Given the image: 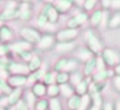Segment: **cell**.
Wrapping results in <instances>:
<instances>
[{
	"instance_id": "6da1fadb",
	"label": "cell",
	"mask_w": 120,
	"mask_h": 110,
	"mask_svg": "<svg viewBox=\"0 0 120 110\" xmlns=\"http://www.w3.org/2000/svg\"><path fill=\"white\" fill-rule=\"evenodd\" d=\"M86 37V45H87V49L91 52L94 56H99V54L102 53V43H100V40L98 39V36L95 33L92 32V31H87L85 35Z\"/></svg>"
},
{
	"instance_id": "7a4b0ae2",
	"label": "cell",
	"mask_w": 120,
	"mask_h": 110,
	"mask_svg": "<svg viewBox=\"0 0 120 110\" xmlns=\"http://www.w3.org/2000/svg\"><path fill=\"white\" fill-rule=\"evenodd\" d=\"M41 33L40 31L32 28V27H24V28L20 29V37L24 40L25 43L30 44V45H37L38 41L41 40Z\"/></svg>"
},
{
	"instance_id": "3957f363",
	"label": "cell",
	"mask_w": 120,
	"mask_h": 110,
	"mask_svg": "<svg viewBox=\"0 0 120 110\" xmlns=\"http://www.w3.org/2000/svg\"><path fill=\"white\" fill-rule=\"evenodd\" d=\"M100 57L103 58L106 66L109 68H115L116 65L120 64V53L116 52L115 49H111V48H106V49L102 50Z\"/></svg>"
},
{
	"instance_id": "277c9868",
	"label": "cell",
	"mask_w": 120,
	"mask_h": 110,
	"mask_svg": "<svg viewBox=\"0 0 120 110\" xmlns=\"http://www.w3.org/2000/svg\"><path fill=\"white\" fill-rule=\"evenodd\" d=\"M78 36H79V31L78 29L65 28L62 31H58L54 37H56L57 43H71V41H75V39Z\"/></svg>"
},
{
	"instance_id": "5b68a950",
	"label": "cell",
	"mask_w": 120,
	"mask_h": 110,
	"mask_svg": "<svg viewBox=\"0 0 120 110\" xmlns=\"http://www.w3.org/2000/svg\"><path fill=\"white\" fill-rule=\"evenodd\" d=\"M41 13H42L44 16H46L48 21L52 23V24H57V23H58V20H60V13L57 12V9L53 7V4H52V3L44 4Z\"/></svg>"
},
{
	"instance_id": "8992f818",
	"label": "cell",
	"mask_w": 120,
	"mask_h": 110,
	"mask_svg": "<svg viewBox=\"0 0 120 110\" xmlns=\"http://www.w3.org/2000/svg\"><path fill=\"white\" fill-rule=\"evenodd\" d=\"M8 73L12 76H26L29 74V69L28 65L25 62H16V61H12L11 66L8 69Z\"/></svg>"
},
{
	"instance_id": "52a82bcc",
	"label": "cell",
	"mask_w": 120,
	"mask_h": 110,
	"mask_svg": "<svg viewBox=\"0 0 120 110\" xmlns=\"http://www.w3.org/2000/svg\"><path fill=\"white\" fill-rule=\"evenodd\" d=\"M54 41H56V37L54 35H49V33H45V35L41 36V40L37 44V49L40 52H45V50H49L52 46L54 45Z\"/></svg>"
},
{
	"instance_id": "ba28073f",
	"label": "cell",
	"mask_w": 120,
	"mask_h": 110,
	"mask_svg": "<svg viewBox=\"0 0 120 110\" xmlns=\"http://www.w3.org/2000/svg\"><path fill=\"white\" fill-rule=\"evenodd\" d=\"M9 52L16 54H20L22 52H28V50H32V45L28 43H25L24 40H20V41H15V43L9 44Z\"/></svg>"
},
{
	"instance_id": "9c48e42d",
	"label": "cell",
	"mask_w": 120,
	"mask_h": 110,
	"mask_svg": "<svg viewBox=\"0 0 120 110\" xmlns=\"http://www.w3.org/2000/svg\"><path fill=\"white\" fill-rule=\"evenodd\" d=\"M52 4L57 9V12L61 15V13H67L70 11L73 8V5H74V1H71V0H56Z\"/></svg>"
},
{
	"instance_id": "30bf717a",
	"label": "cell",
	"mask_w": 120,
	"mask_h": 110,
	"mask_svg": "<svg viewBox=\"0 0 120 110\" xmlns=\"http://www.w3.org/2000/svg\"><path fill=\"white\" fill-rule=\"evenodd\" d=\"M8 85L11 86V89H21L22 86L26 85V77L25 76H12L7 78Z\"/></svg>"
},
{
	"instance_id": "8fae6325",
	"label": "cell",
	"mask_w": 120,
	"mask_h": 110,
	"mask_svg": "<svg viewBox=\"0 0 120 110\" xmlns=\"http://www.w3.org/2000/svg\"><path fill=\"white\" fill-rule=\"evenodd\" d=\"M19 15H20V8H15V9H8V8H4L3 11L0 12V21H11L15 19H19Z\"/></svg>"
},
{
	"instance_id": "7c38bea8",
	"label": "cell",
	"mask_w": 120,
	"mask_h": 110,
	"mask_svg": "<svg viewBox=\"0 0 120 110\" xmlns=\"http://www.w3.org/2000/svg\"><path fill=\"white\" fill-rule=\"evenodd\" d=\"M92 57H95V56H94V54H92L87 48H78L77 52H75V57H74V58L78 61V62L81 61V62L85 64V62H87V61L91 60Z\"/></svg>"
},
{
	"instance_id": "4fadbf2b",
	"label": "cell",
	"mask_w": 120,
	"mask_h": 110,
	"mask_svg": "<svg viewBox=\"0 0 120 110\" xmlns=\"http://www.w3.org/2000/svg\"><path fill=\"white\" fill-rule=\"evenodd\" d=\"M13 39V31L11 29V27L8 25H1L0 27V43L1 44H7Z\"/></svg>"
},
{
	"instance_id": "5bb4252c",
	"label": "cell",
	"mask_w": 120,
	"mask_h": 110,
	"mask_svg": "<svg viewBox=\"0 0 120 110\" xmlns=\"http://www.w3.org/2000/svg\"><path fill=\"white\" fill-rule=\"evenodd\" d=\"M96 70V56L92 57L90 61L85 62L83 64V72H82V74L85 76V77H91Z\"/></svg>"
},
{
	"instance_id": "9a60e30c",
	"label": "cell",
	"mask_w": 120,
	"mask_h": 110,
	"mask_svg": "<svg viewBox=\"0 0 120 110\" xmlns=\"http://www.w3.org/2000/svg\"><path fill=\"white\" fill-rule=\"evenodd\" d=\"M30 92L34 94V97L37 99L45 98V96H46V85L44 84V82H36L34 85H32Z\"/></svg>"
},
{
	"instance_id": "2e32d148",
	"label": "cell",
	"mask_w": 120,
	"mask_h": 110,
	"mask_svg": "<svg viewBox=\"0 0 120 110\" xmlns=\"http://www.w3.org/2000/svg\"><path fill=\"white\" fill-rule=\"evenodd\" d=\"M102 16H103V9H94L92 11V13L88 16V21H90L92 28H99L100 21H102Z\"/></svg>"
},
{
	"instance_id": "e0dca14e",
	"label": "cell",
	"mask_w": 120,
	"mask_h": 110,
	"mask_svg": "<svg viewBox=\"0 0 120 110\" xmlns=\"http://www.w3.org/2000/svg\"><path fill=\"white\" fill-rule=\"evenodd\" d=\"M22 89H12V92L9 93V96H7L8 98V105L11 107H13L16 103L22 98Z\"/></svg>"
},
{
	"instance_id": "ac0fdd59",
	"label": "cell",
	"mask_w": 120,
	"mask_h": 110,
	"mask_svg": "<svg viewBox=\"0 0 120 110\" xmlns=\"http://www.w3.org/2000/svg\"><path fill=\"white\" fill-rule=\"evenodd\" d=\"M77 48V44L75 41H71V43H57L56 44V50L58 53H69V52H73Z\"/></svg>"
},
{
	"instance_id": "d6986e66",
	"label": "cell",
	"mask_w": 120,
	"mask_h": 110,
	"mask_svg": "<svg viewBox=\"0 0 120 110\" xmlns=\"http://www.w3.org/2000/svg\"><path fill=\"white\" fill-rule=\"evenodd\" d=\"M90 84H91V77H86V80L83 78V81H82L78 86H75V89H74V90H75V94H78L79 97L87 94Z\"/></svg>"
},
{
	"instance_id": "ffe728a7",
	"label": "cell",
	"mask_w": 120,
	"mask_h": 110,
	"mask_svg": "<svg viewBox=\"0 0 120 110\" xmlns=\"http://www.w3.org/2000/svg\"><path fill=\"white\" fill-rule=\"evenodd\" d=\"M22 96H24L22 101H24V102L26 103V106H28L30 110H34V105H36V102H37V98H36L34 94H33V93L30 92V89L25 90V92L22 93Z\"/></svg>"
},
{
	"instance_id": "44dd1931",
	"label": "cell",
	"mask_w": 120,
	"mask_h": 110,
	"mask_svg": "<svg viewBox=\"0 0 120 110\" xmlns=\"http://www.w3.org/2000/svg\"><path fill=\"white\" fill-rule=\"evenodd\" d=\"M28 69H29V73H34V72H37L41 68V65H42V60H41V57L38 56V54H36L32 57V60L29 61L28 64Z\"/></svg>"
},
{
	"instance_id": "7402d4cb",
	"label": "cell",
	"mask_w": 120,
	"mask_h": 110,
	"mask_svg": "<svg viewBox=\"0 0 120 110\" xmlns=\"http://www.w3.org/2000/svg\"><path fill=\"white\" fill-rule=\"evenodd\" d=\"M107 88V82H91L88 86V94H102Z\"/></svg>"
},
{
	"instance_id": "603a6c76",
	"label": "cell",
	"mask_w": 120,
	"mask_h": 110,
	"mask_svg": "<svg viewBox=\"0 0 120 110\" xmlns=\"http://www.w3.org/2000/svg\"><path fill=\"white\" fill-rule=\"evenodd\" d=\"M60 86V96H62L64 98H70L71 96L75 94L74 88L70 85V84H64V85H58Z\"/></svg>"
},
{
	"instance_id": "cb8c5ba5",
	"label": "cell",
	"mask_w": 120,
	"mask_h": 110,
	"mask_svg": "<svg viewBox=\"0 0 120 110\" xmlns=\"http://www.w3.org/2000/svg\"><path fill=\"white\" fill-rule=\"evenodd\" d=\"M91 96V106L88 107V110H102L103 106V99L100 94H90Z\"/></svg>"
},
{
	"instance_id": "d4e9b609",
	"label": "cell",
	"mask_w": 120,
	"mask_h": 110,
	"mask_svg": "<svg viewBox=\"0 0 120 110\" xmlns=\"http://www.w3.org/2000/svg\"><path fill=\"white\" fill-rule=\"evenodd\" d=\"M108 70H100V72H95L91 76V82H106L108 78Z\"/></svg>"
},
{
	"instance_id": "484cf974",
	"label": "cell",
	"mask_w": 120,
	"mask_h": 110,
	"mask_svg": "<svg viewBox=\"0 0 120 110\" xmlns=\"http://www.w3.org/2000/svg\"><path fill=\"white\" fill-rule=\"evenodd\" d=\"M82 81H83V74H82V72H74V73H70L69 84H70L74 89H75V86H78Z\"/></svg>"
},
{
	"instance_id": "4316f807",
	"label": "cell",
	"mask_w": 120,
	"mask_h": 110,
	"mask_svg": "<svg viewBox=\"0 0 120 110\" xmlns=\"http://www.w3.org/2000/svg\"><path fill=\"white\" fill-rule=\"evenodd\" d=\"M108 28L109 29H117V28H120V12H115L113 15L109 16Z\"/></svg>"
},
{
	"instance_id": "83f0119b",
	"label": "cell",
	"mask_w": 120,
	"mask_h": 110,
	"mask_svg": "<svg viewBox=\"0 0 120 110\" xmlns=\"http://www.w3.org/2000/svg\"><path fill=\"white\" fill-rule=\"evenodd\" d=\"M79 103H81V97L78 96V94H74V96H71L70 98L67 99V109L69 110H78Z\"/></svg>"
},
{
	"instance_id": "f1b7e54d",
	"label": "cell",
	"mask_w": 120,
	"mask_h": 110,
	"mask_svg": "<svg viewBox=\"0 0 120 110\" xmlns=\"http://www.w3.org/2000/svg\"><path fill=\"white\" fill-rule=\"evenodd\" d=\"M78 66H79V62H78L75 58H67V64L66 66H65L64 72H66V73H74V72H77Z\"/></svg>"
},
{
	"instance_id": "f546056e",
	"label": "cell",
	"mask_w": 120,
	"mask_h": 110,
	"mask_svg": "<svg viewBox=\"0 0 120 110\" xmlns=\"http://www.w3.org/2000/svg\"><path fill=\"white\" fill-rule=\"evenodd\" d=\"M46 96L49 98H58V96H60V86L57 84L46 86Z\"/></svg>"
},
{
	"instance_id": "4dcf8cb0",
	"label": "cell",
	"mask_w": 120,
	"mask_h": 110,
	"mask_svg": "<svg viewBox=\"0 0 120 110\" xmlns=\"http://www.w3.org/2000/svg\"><path fill=\"white\" fill-rule=\"evenodd\" d=\"M91 96L90 94H85V96L81 97V103H79V107L78 110H88V107L91 106Z\"/></svg>"
},
{
	"instance_id": "1f68e13d",
	"label": "cell",
	"mask_w": 120,
	"mask_h": 110,
	"mask_svg": "<svg viewBox=\"0 0 120 110\" xmlns=\"http://www.w3.org/2000/svg\"><path fill=\"white\" fill-rule=\"evenodd\" d=\"M56 76H57V73L54 70H50V72H48L45 74V77L42 78V81L41 82H44L46 86H49V85H54L56 84Z\"/></svg>"
},
{
	"instance_id": "d6a6232c",
	"label": "cell",
	"mask_w": 120,
	"mask_h": 110,
	"mask_svg": "<svg viewBox=\"0 0 120 110\" xmlns=\"http://www.w3.org/2000/svg\"><path fill=\"white\" fill-rule=\"evenodd\" d=\"M69 78H70V74H69V73H66V72L57 73V76H56V84H57V85L69 84Z\"/></svg>"
},
{
	"instance_id": "836d02e7",
	"label": "cell",
	"mask_w": 120,
	"mask_h": 110,
	"mask_svg": "<svg viewBox=\"0 0 120 110\" xmlns=\"http://www.w3.org/2000/svg\"><path fill=\"white\" fill-rule=\"evenodd\" d=\"M73 17L75 19V21H77V24L81 27V25L86 24V23L88 21V13H86L85 11H81V12H78L75 16H73Z\"/></svg>"
},
{
	"instance_id": "e575fe53",
	"label": "cell",
	"mask_w": 120,
	"mask_h": 110,
	"mask_svg": "<svg viewBox=\"0 0 120 110\" xmlns=\"http://www.w3.org/2000/svg\"><path fill=\"white\" fill-rule=\"evenodd\" d=\"M66 64H67V58H66V57H62V58H60V60H57L56 64H54V66H53L54 72H56V73H61V72H64Z\"/></svg>"
},
{
	"instance_id": "d590c367",
	"label": "cell",
	"mask_w": 120,
	"mask_h": 110,
	"mask_svg": "<svg viewBox=\"0 0 120 110\" xmlns=\"http://www.w3.org/2000/svg\"><path fill=\"white\" fill-rule=\"evenodd\" d=\"M12 92L11 86L8 85L7 80H1L0 78V93H1V96H9V93Z\"/></svg>"
},
{
	"instance_id": "8d00e7d4",
	"label": "cell",
	"mask_w": 120,
	"mask_h": 110,
	"mask_svg": "<svg viewBox=\"0 0 120 110\" xmlns=\"http://www.w3.org/2000/svg\"><path fill=\"white\" fill-rule=\"evenodd\" d=\"M49 109V99L41 98L37 99V102L34 105V110H48Z\"/></svg>"
},
{
	"instance_id": "74e56055",
	"label": "cell",
	"mask_w": 120,
	"mask_h": 110,
	"mask_svg": "<svg viewBox=\"0 0 120 110\" xmlns=\"http://www.w3.org/2000/svg\"><path fill=\"white\" fill-rule=\"evenodd\" d=\"M95 7H96V0H85L83 1V5H82V8L85 9L86 13L90 11H94Z\"/></svg>"
},
{
	"instance_id": "f35d334b",
	"label": "cell",
	"mask_w": 120,
	"mask_h": 110,
	"mask_svg": "<svg viewBox=\"0 0 120 110\" xmlns=\"http://www.w3.org/2000/svg\"><path fill=\"white\" fill-rule=\"evenodd\" d=\"M109 11H103V16H102V21L99 25V29H106L108 28V21H109Z\"/></svg>"
},
{
	"instance_id": "ab89813d",
	"label": "cell",
	"mask_w": 120,
	"mask_h": 110,
	"mask_svg": "<svg viewBox=\"0 0 120 110\" xmlns=\"http://www.w3.org/2000/svg\"><path fill=\"white\" fill-rule=\"evenodd\" d=\"M33 16V12L32 9L29 8V9H24V11H20V15H19V19L20 20H22V21H28V20H30Z\"/></svg>"
},
{
	"instance_id": "60d3db41",
	"label": "cell",
	"mask_w": 120,
	"mask_h": 110,
	"mask_svg": "<svg viewBox=\"0 0 120 110\" xmlns=\"http://www.w3.org/2000/svg\"><path fill=\"white\" fill-rule=\"evenodd\" d=\"M49 110H62V105H61L58 98H49Z\"/></svg>"
},
{
	"instance_id": "b9f144b4",
	"label": "cell",
	"mask_w": 120,
	"mask_h": 110,
	"mask_svg": "<svg viewBox=\"0 0 120 110\" xmlns=\"http://www.w3.org/2000/svg\"><path fill=\"white\" fill-rule=\"evenodd\" d=\"M11 64H12V60H9L8 57H1V58H0V70H7L8 72Z\"/></svg>"
},
{
	"instance_id": "7bdbcfd3",
	"label": "cell",
	"mask_w": 120,
	"mask_h": 110,
	"mask_svg": "<svg viewBox=\"0 0 120 110\" xmlns=\"http://www.w3.org/2000/svg\"><path fill=\"white\" fill-rule=\"evenodd\" d=\"M34 56V53H33V50H28V52H22V53L19 54V57L21 58V60H24L26 64H28L29 61L32 60V57Z\"/></svg>"
},
{
	"instance_id": "ee69618b",
	"label": "cell",
	"mask_w": 120,
	"mask_h": 110,
	"mask_svg": "<svg viewBox=\"0 0 120 110\" xmlns=\"http://www.w3.org/2000/svg\"><path fill=\"white\" fill-rule=\"evenodd\" d=\"M100 70H106V64H104L103 58L99 54V56H96V70L95 72H100Z\"/></svg>"
},
{
	"instance_id": "f6af8a7d",
	"label": "cell",
	"mask_w": 120,
	"mask_h": 110,
	"mask_svg": "<svg viewBox=\"0 0 120 110\" xmlns=\"http://www.w3.org/2000/svg\"><path fill=\"white\" fill-rule=\"evenodd\" d=\"M48 23H49V21H48L46 16H44L42 13H40L38 17H37V27H38V28H44Z\"/></svg>"
},
{
	"instance_id": "bcb514c9",
	"label": "cell",
	"mask_w": 120,
	"mask_h": 110,
	"mask_svg": "<svg viewBox=\"0 0 120 110\" xmlns=\"http://www.w3.org/2000/svg\"><path fill=\"white\" fill-rule=\"evenodd\" d=\"M8 53H11V52H9L8 44H1L0 43V58H1V57H7Z\"/></svg>"
},
{
	"instance_id": "7dc6e473",
	"label": "cell",
	"mask_w": 120,
	"mask_h": 110,
	"mask_svg": "<svg viewBox=\"0 0 120 110\" xmlns=\"http://www.w3.org/2000/svg\"><path fill=\"white\" fill-rule=\"evenodd\" d=\"M42 29H45L46 32L49 33V35H53V32H56V31H57V24H52V23H48V24H46Z\"/></svg>"
},
{
	"instance_id": "c3c4849f",
	"label": "cell",
	"mask_w": 120,
	"mask_h": 110,
	"mask_svg": "<svg viewBox=\"0 0 120 110\" xmlns=\"http://www.w3.org/2000/svg\"><path fill=\"white\" fill-rule=\"evenodd\" d=\"M13 107H15V110H30L28 106H26V103H25L24 101H22V98L20 99V101H19V102L16 103V105H15Z\"/></svg>"
},
{
	"instance_id": "681fc988",
	"label": "cell",
	"mask_w": 120,
	"mask_h": 110,
	"mask_svg": "<svg viewBox=\"0 0 120 110\" xmlns=\"http://www.w3.org/2000/svg\"><path fill=\"white\" fill-rule=\"evenodd\" d=\"M112 85L115 88V90L120 92V76H113L112 77Z\"/></svg>"
},
{
	"instance_id": "f907efd6",
	"label": "cell",
	"mask_w": 120,
	"mask_h": 110,
	"mask_svg": "<svg viewBox=\"0 0 120 110\" xmlns=\"http://www.w3.org/2000/svg\"><path fill=\"white\" fill-rule=\"evenodd\" d=\"M111 9L115 12H120V0H112L111 1Z\"/></svg>"
},
{
	"instance_id": "816d5d0a",
	"label": "cell",
	"mask_w": 120,
	"mask_h": 110,
	"mask_svg": "<svg viewBox=\"0 0 120 110\" xmlns=\"http://www.w3.org/2000/svg\"><path fill=\"white\" fill-rule=\"evenodd\" d=\"M102 110H113V103L112 102H104L102 106Z\"/></svg>"
},
{
	"instance_id": "f5cc1de1",
	"label": "cell",
	"mask_w": 120,
	"mask_h": 110,
	"mask_svg": "<svg viewBox=\"0 0 120 110\" xmlns=\"http://www.w3.org/2000/svg\"><path fill=\"white\" fill-rule=\"evenodd\" d=\"M102 7H103V11H108L109 8H111V1H109V0L102 1Z\"/></svg>"
},
{
	"instance_id": "db71d44e",
	"label": "cell",
	"mask_w": 120,
	"mask_h": 110,
	"mask_svg": "<svg viewBox=\"0 0 120 110\" xmlns=\"http://www.w3.org/2000/svg\"><path fill=\"white\" fill-rule=\"evenodd\" d=\"M112 70H113V73H115V76H120V64L116 65V66L113 68Z\"/></svg>"
},
{
	"instance_id": "11a10c76",
	"label": "cell",
	"mask_w": 120,
	"mask_h": 110,
	"mask_svg": "<svg viewBox=\"0 0 120 110\" xmlns=\"http://www.w3.org/2000/svg\"><path fill=\"white\" fill-rule=\"evenodd\" d=\"M113 110H120V101L113 103Z\"/></svg>"
},
{
	"instance_id": "9f6ffc18",
	"label": "cell",
	"mask_w": 120,
	"mask_h": 110,
	"mask_svg": "<svg viewBox=\"0 0 120 110\" xmlns=\"http://www.w3.org/2000/svg\"><path fill=\"white\" fill-rule=\"evenodd\" d=\"M1 25H3V24H1V21H0V27H1Z\"/></svg>"
},
{
	"instance_id": "6f0895ef",
	"label": "cell",
	"mask_w": 120,
	"mask_h": 110,
	"mask_svg": "<svg viewBox=\"0 0 120 110\" xmlns=\"http://www.w3.org/2000/svg\"><path fill=\"white\" fill-rule=\"evenodd\" d=\"M0 110H4V109H1V107H0Z\"/></svg>"
}]
</instances>
